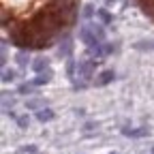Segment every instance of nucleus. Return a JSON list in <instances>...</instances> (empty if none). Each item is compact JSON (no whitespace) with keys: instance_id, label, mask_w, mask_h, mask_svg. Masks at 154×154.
Returning a JSON list of instances; mask_svg holds the SVG:
<instances>
[{"instance_id":"1","label":"nucleus","mask_w":154,"mask_h":154,"mask_svg":"<svg viewBox=\"0 0 154 154\" xmlns=\"http://www.w3.org/2000/svg\"><path fill=\"white\" fill-rule=\"evenodd\" d=\"M79 5L82 0H0L5 36L19 49L54 47L75 26Z\"/></svg>"},{"instance_id":"2","label":"nucleus","mask_w":154,"mask_h":154,"mask_svg":"<svg viewBox=\"0 0 154 154\" xmlns=\"http://www.w3.org/2000/svg\"><path fill=\"white\" fill-rule=\"evenodd\" d=\"M135 2V7H137L150 22L154 24V0H133Z\"/></svg>"}]
</instances>
